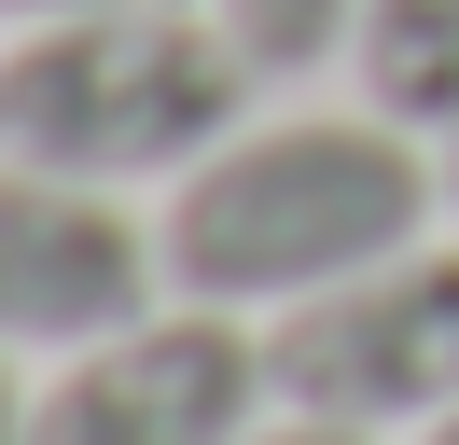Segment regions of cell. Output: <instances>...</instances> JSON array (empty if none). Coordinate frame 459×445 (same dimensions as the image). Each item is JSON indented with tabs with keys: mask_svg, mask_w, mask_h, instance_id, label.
Returning a JSON list of instances; mask_svg holds the SVG:
<instances>
[{
	"mask_svg": "<svg viewBox=\"0 0 459 445\" xmlns=\"http://www.w3.org/2000/svg\"><path fill=\"white\" fill-rule=\"evenodd\" d=\"M56 14H112V0H0V28H56Z\"/></svg>",
	"mask_w": 459,
	"mask_h": 445,
	"instance_id": "30bf717a",
	"label": "cell"
},
{
	"mask_svg": "<svg viewBox=\"0 0 459 445\" xmlns=\"http://www.w3.org/2000/svg\"><path fill=\"white\" fill-rule=\"evenodd\" d=\"M209 14L237 28V56H251L264 83H307L348 56V28H362V0H209Z\"/></svg>",
	"mask_w": 459,
	"mask_h": 445,
	"instance_id": "52a82bcc",
	"label": "cell"
},
{
	"mask_svg": "<svg viewBox=\"0 0 459 445\" xmlns=\"http://www.w3.org/2000/svg\"><path fill=\"white\" fill-rule=\"evenodd\" d=\"M264 111V70L209 0H112V14L0 28V153L98 195H168Z\"/></svg>",
	"mask_w": 459,
	"mask_h": 445,
	"instance_id": "7a4b0ae2",
	"label": "cell"
},
{
	"mask_svg": "<svg viewBox=\"0 0 459 445\" xmlns=\"http://www.w3.org/2000/svg\"><path fill=\"white\" fill-rule=\"evenodd\" d=\"M264 404H279L264 320L168 292V306H140V320L84 334L70 362H42L29 445H237Z\"/></svg>",
	"mask_w": 459,
	"mask_h": 445,
	"instance_id": "277c9868",
	"label": "cell"
},
{
	"mask_svg": "<svg viewBox=\"0 0 459 445\" xmlns=\"http://www.w3.org/2000/svg\"><path fill=\"white\" fill-rule=\"evenodd\" d=\"M237 445H376V432H334V417H292V404H264Z\"/></svg>",
	"mask_w": 459,
	"mask_h": 445,
	"instance_id": "ba28073f",
	"label": "cell"
},
{
	"mask_svg": "<svg viewBox=\"0 0 459 445\" xmlns=\"http://www.w3.org/2000/svg\"><path fill=\"white\" fill-rule=\"evenodd\" d=\"M168 306V250L126 195L56 181V167L0 153V348L14 362H70L84 334Z\"/></svg>",
	"mask_w": 459,
	"mask_h": 445,
	"instance_id": "5b68a950",
	"label": "cell"
},
{
	"mask_svg": "<svg viewBox=\"0 0 459 445\" xmlns=\"http://www.w3.org/2000/svg\"><path fill=\"white\" fill-rule=\"evenodd\" d=\"M446 222H459V139H446Z\"/></svg>",
	"mask_w": 459,
	"mask_h": 445,
	"instance_id": "7c38bea8",
	"label": "cell"
},
{
	"mask_svg": "<svg viewBox=\"0 0 459 445\" xmlns=\"http://www.w3.org/2000/svg\"><path fill=\"white\" fill-rule=\"evenodd\" d=\"M29 389H42V376H29L14 348H0V445H29Z\"/></svg>",
	"mask_w": 459,
	"mask_h": 445,
	"instance_id": "9c48e42d",
	"label": "cell"
},
{
	"mask_svg": "<svg viewBox=\"0 0 459 445\" xmlns=\"http://www.w3.org/2000/svg\"><path fill=\"white\" fill-rule=\"evenodd\" d=\"M348 83H362V111H390V126L459 139V0H362Z\"/></svg>",
	"mask_w": 459,
	"mask_h": 445,
	"instance_id": "8992f818",
	"label": "cell"
},
{
	"mask_svg": "<svg viewBox=\"0 0 459 445\" xmlns=\"http://www.w3.org/2000/svg\"><path fill=\"white\" fill-rule=\"evenodd\" d=\"M418 237H446V139L390 111H251L223 153H195L153 195L168 292L237 320H292Z\"/></svg>",
	"mask_w": 459,
	"mask_h": 445,
	"instance_id": "6da1fadb",
	"label": "cell"
},
{
	"mask_svg": "<svg viewBox=\"0 0 459 445\" xmlns=\"http://www.w3.org/2000/svg\"><path fill=\"white\" fill-rule=\"evenodd\" d=\"M264 376L292 417H334V432H431L459 404V237H418L390 265H362L348 292L264 320Z\"/></svg>",
	"mask_w": 459,
	"mask_h": 445,
	"instance_id": "3957f363",
	"label": "cell"
},
{
	"mask_svg": "<svg viewBox=\"0 0 459 445\" xmlns=\"http://www.w3.org/2000/svg\"><path fill=\"white\" fill-rule=\"evenodd\" d=\"M403 445H459V404H446V417H431V432H403Z\"/></svg>",
	"mask_w": 459,
	"mask_h": 445,
	"instance_id": "8fae6325",
	"label": "cell"
}]
</instances>
